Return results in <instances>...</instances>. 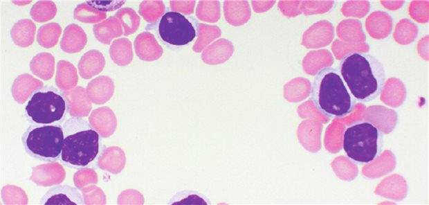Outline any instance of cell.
<instances>
[{
    "mask_svg": "<svg viewBox=\"0 0 429 205\" xmlns=\"http://www.w3.org/2000/svg\"><path fill=\"white\" fill-rule=\"evenodd\" d=\"M69 109L64 93L44 85L35 90L24 107L26 121L32 125L62 124Z\"/></svg>",
    "mask_w": 429,
    "mask_h": 205,
    "instance_id": "5b68a950",
    "label": "cell"
},
{
    "mask_svg": "<svg viewBox=\"0 0 429 205\" xmlns=\"http://www.w3.org/2000/svg\"><path fill=\"white\" fill-rule=\"evenodd\" d=\"M310 98L316 109L329 118L347 116L356 104L338 69L331 66L321 68L315 75Z\"/></svg>",
    "mask_w": 429,
    "mask_h": 205,
    "instance_id": "7a4b0ae2",
    "label": "cell"
},
{
    "mask_svg": "<svg viewBox=\"0 0 429 205\" xmlns=\"http://www.w3.org/2000/svg\"><path fill=\"white\" fill-rule=\"evenodd\" d=\"M221 35V30L217 26L199 24L198 37L192 48L196 53L201 52L209 43Z\"/></svg>",
    "mask_w": 429,
    "mask_h": 205,
    "instance_id": "7c38bea8",
    "label": "cell"
},
{
    "mask_svg": "<svg viewBox=\"0 0 429 205\" xmlns=\"http://www.w3.org/2000/svg\"><path fill=\"white\" fill-rule=\"evenodd\" d=\"M234 46L229 40L221 38L208 46L201 54L202 61L210 65L220 64L232 55Z\"/></svg>",
    "mask_w": 429,
    "mask_h": 205,
    "instance_id": "9c48e42d",
    "label": "cell"
},
{
    "mask_svg": "<svg viewBox=\"0 0 429 205\" xmlns=\"http://www.w3.org/2000/svg\"><path fill=\"white\" fill-rule=\"evenodd\" d=\"M195 1H170V8L173 11H179L185 15L193 12Z\"/></svg>",
    "mask_w": 429,
    "mask_h": 205,
    "instance_id": "9a60e30c",
    "label": "cell"
},
{
    "mask_svg": "<svg viewBox=\"0 0 429 205\" xmlns=\"http://www.w3.org/2000/svg\"><path fill=\"white\" fill-rule=\"evenodd\" d=\"M158 33L163 42L173 46L186 45L196 36L192 23L177 12H167L162 16Z\"/></svg>",
    "mask_w": 429,
    "mask_h": 205,
    "instance_id": "52a82bcc",
    "label": "cell"
},
{
    "mask_svg": "<svg viewBox=\"0 0 429 205\" xmlns=\"http://www.w3.org/2000/svg\"><path fill=\"white\" fill-rule=\"evenodd\" d=\"M41 205H84L82 193L75 187L67 184L56 185L41 197Z\"/></svg>",
    "mask_w": 429,
    "mask_h": 205,
    "instance_id": "ba28073f",
    "label": "cell"
},
{
    "mask_svg": "<svg viewBox=\"0 0 429 205\" xmlns=\"http://www.w3.org/2000/svg\"><path fill=\"white\" fill-rule=\"evenodd\" d=\"M338 70L352 96L360 102L375 100L385 88V68L372 54L349 52L340 60Z\"/></svg>",
    "mask_w": 429,
    "mask_h": 205,
    "instance_id": "6da1fadb",
    "label": "cell"
},
{
    "mask_svg": "<svg viewBox=\"0 0 429 205\" xmlns=\"http://www.w3.org/2000/svg\"><path fill=\"white\" fill-rule=\"evenodd\" d=\"M125 2V1H87L86 3L92 6L95 9H97L99 10L109 11V10H113L119 8V7L115 6V5L122 6V4H124Z\"/></svg>",
    "mask_w": 429,
    "mask_h": 205,
    "instance_id": "2e32d148",
    "label": "cell"
},
{
    "mask_svg": "<svg viewBox=\"0 0 429 205\" xmlns=\"http://www.w3.org/2000/svg\"><path fill=\"white\" fill-rule=\"evenodd\" d=\"M138 40V53L141 59L155 60L162 55L163 48L152 34L144 33L139 35Z\"/></svg>",
    "mask_w": 429,
    "mask_h": 205,
    "instance_id": "8fae6325",
    "label": "cell"
},
{
    "mask_svg": "<svg viewBox=\"0 0 429 205\" xmlns=\"http://www.w3.org/2000/svg\"><path fill=\"white\" fill-rule=\"evenodd\" d=\"M147 7L145 8L142 15L147 21L155 23L165 12V6L162 1H147Z\"/></svg>",
    "mask_w": 429,
    "mask_h": 205,
    "instance_id": "5bb4252c",
    "label": "cell"
},
{
    "mask_svg": "<svg viewBox=\"0 0 429 205\" xmlns=\"http://www.w3.org/2000/svg\"><path fill=\"white\" fill-rule=\"evenodd\" d=\"M223 12L226 20L235 26L246 24L251 15L250 8L247 1H225Z\"/></svg>",
    "mask_w": 429,
    "mask_h": 205,
    "instance_id": "30bf717a",
    "label": "cell"
},
{
    "mask_svg": "<svg viewBox=\"0 0 429 205\" xmlns=\"http://www.w3.org/2000/svg\"><path fill=\"white\" fill-rule=\"evenodd\" d=\"M62 125L64 135L60 157L62 163L78 170L90 166L101 153L98 132L87 120L78 116L66 119Z\"/></svg>",
    "mask_w": 429,
    "mask_h": 205,
    "instance_id": "3957f363",
    "label": "cell"
},
{
    "mask_svg": "<svg viewBox=\"0 0 429 205\" xmlns=\"http://www.w3.org/2000/svg\"><path fill=\"white\" fill-rule=\"evenodd\" d=\"M252 6L253 10L256 12H262L268 9V5L273 4V1H252Z\"/></svg>",
    "mask_w": 429,
    "mask_h": 205,
    "instance_id": "e0dca14e",
    "label": "cell"
},
{
    "mask_svg": "<svg viewBox=\"0 0 429 205\" xmlns=\"http://www.w3.org/2000/svg\"><path fill=\"white\" fill-rule=\"evenodd\" d=\"M64 139L62 124H30L21 137L26 152L43 162H53L60 159Z\"/></svg>",
    "mask_w": 429,
    "mask_h": 205,
    "instance_id": "8992f818",
    "label": "cell"
},
{
    "mask_svg": "<svg viewBox=\"0 0 429 205\" xmlns=\"http://www.w3.org/2000/svg\"><path fill=\"white\" fill-rule=\"evenodd\" d=\"M196 15L201 21L214 23L220 18V3L218 1H200Z\"/></svg>",
    "mask_w": 429,
    "mask_h": 205,
    "instance_id": "4fadbf2b",
    "label": "cell"
},
{
    "mask_svg": "<svg viewBox=\"0 0 429 205\" xmlns=\"http://www.w3.org/2000/svg\"><path fill=\"white\" fill-rule=\"evenodd\" d=\"M383 132L374 123L357 121L346 125L343 134V149L349 160L357 165H368L381 154Z\"/></svg>",
    "mask_w": 429,
    "mask_h": 205,
    "instance_id": "277c9868",
    "label": "cell"
}]
</instances>
